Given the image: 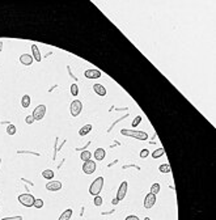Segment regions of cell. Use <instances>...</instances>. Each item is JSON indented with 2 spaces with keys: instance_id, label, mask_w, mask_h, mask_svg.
Segmentation results:
<instances>
[{
  "instance_id": "obj_31",
  "label": "cell",
  "mask_w": 216,
  "mask_h": 220,
  "mask_svg": "<svg viewBox=\"0 0 216 220\" xmlns=\"http://www.w3.org/2000/svg\"><path fill=\"white\" fill-rule=\"evenodd\" d=\"M125 220H139V218L135 216V215H130V216H127Z\"/></svg>"
},
{
  "instance_id": "obj_18",
  "label": "cell",
  "mask_w": 216,
  "mask_h": 220,
  "mask_svg": "<svg viewBox=\"0 0 216 220\" xmlns=\"http://www.w3.org/2000/svg\"><path fill=\"white\" fill-rule=\"evenodd\" d=\"M71 216H72V210H71V208H68V210H66V211L60 215L59 220H70Z\"/></svg>"
},
{
  "instance_id": "obj_4",
  "label": "cell",
  "mask_w": 216,
  "mask_h": 220,
  "mask_svg": "<svg viewBox=\"0 0 216 220\" xmlns=\"http://www.w3.org/2000/svg\"><path fill=\"white\" fill-rule=\"evenodd\" d=\"M81 110H83V104H81V101L75 100V101H72V102H71L70 111H71V115H72V117H77L79 114L81 113Z\"/></svg>"
},
{
  "instance_id": "obj_32",
  "label": "cell",
  "mask_w": 216,
  "mask_h": 220,
  "mask_svg": "<svg viewBox=\"0 0 216 220\" xmlns=\"http://www.w3.org/2000/svg\"><path fill=\"white\" fill-rule=\"evenodd\" d=\"M118 202H119V200H118L117 198H114V199H113V200H111V203H113V204H114V206H115V204H117Z\"/></svg>"
},
{
  "instance_id": "obj_21",
  "label": "cell",
  "mask_w": 216,
  "mask_h": 220,
  "mask_svg": "<svg viewBox=\"0 0 216 220\" xmlns=\"http://www.w3.org/2000/svg\"><path fill=\"white\" fill-rule=\"evenodd\" d=\"M42 177L43 178H47V179H51V178H54V172H52L51 169L43 170V172H42Z\"/></svg>"
},
{
  "instance_id": "obj_17",
  "label": "cell",
  "mask_w": 216,
  "mask_h": 220,
  "mask_svg": "<svg viewBox=\"0 0 216 220\" xmlns=\"http://www.w3.org/2000/svg\"><path fill=\"white\" fill-rule=\"evenodd\" d=\"M165 153V149L163 148V147H159L156 151H153V153H152V157L153 159H160L161 156H164Z\"/></svg>"
},
{
  "instance_id": "obj_2",
  "label": "cell",
  "mask_w": 216,
  "mask_h": 220,
  "mask_svg": "<svg viewBox=\"0 0 216 220\" xmlns=\"http://www.w3.org/2000/svg\"><path fill=\"white\" fill-rule=\"evenodd\" d=\"M102 187H104V177H98L92 182L91 187H89V193L96 197V195H98L101 193Z\"/></svg>"
},
{
  "instance_id": "obj_7",
  "label": "cell",
  "mask_w": 216,
  "mask_h": 220,
  "mask_svg": "<svg viewBox=\"0 0 216 220\" xmlns=\"http://www.w3.org/2000/svg\"><path fill=\"white\" fill-rule=\"evenodd\" d=\"M155 203H156V195L151 194V193L147 194L145 198H144V207L147 210H149V208H152L155 206Z\"/></svg>"
},
{
  "instance_id": "obj_23",
  "label": "cell",
  "mask_w": 216,
  "mask_h": 220,
  "mask_svg": "<svg viewBox=\"0 0 216 220\" xmlns=\"http://www.w3.org/2000/svg\"><path fill=\"white\" fill-rule=\"evenodd\" d=\"M159 191H160V183H153V185H152V186H151V194L156 195Z\"/></svg>"
},
{
  "instance_id": "obj_14",
  "label": "cell",
  "mask_w": 216,
  "mask_h": 220,
  "mask_svg": "<svg viewBox=\"0 0 216 220\" xmlns=\"http://www.w3.org/2000/svg\"><path fill=\"white\" fill-rule=\"evenodd\" d=\"M105 156H106V152H105V149H104V148H101V147L94 151V159H96L97 161L104 160V159H105Z\"/></svg>"
},
{
  "instance_id": "obj_9",
  "label": "cell",
  "mask_w": 216,
  "mask_h": 220,
  "mask_svg": "<svg viewBox=\"0 0 216 220\" xmlns=\"http://www.w3.org/2000/svg\"><path fill=\"white\" fill-rule=\"evenodd\" d=\"M46 189L48 191H58L62 189V182L60 181H48L46 183Z\"/></svg>"
},
{
  "instance_id": "obj_25",
  "label": "cell",
  "mask_w": 216,
  "mask_h": 220,
  "mask_svg": "<svg viewBox=\"0 0 216 220\" xmlns=\"http://www.w3.org/2000/svg\"><path fill=\"white\" fill-rule=\"evenodd\" d=\"M71 95H72V96H77V95H79L77 84H72V85H71Z\"/></svg>"
},
{
  "instance_id": "obj_33",
  "label": "cell",
  "mask_w": 216,
  "mask_h": 220,
  "mask_svg": "<svg viewBox=\"0 0 216 220\" xmlns=\"http://www.w3.org/2000/svg\"><path fill=\"white\" fill-rule=\"evenodd\" d=\"M144 220H151V219H149V218H145V219H144Z\"/></svg>"
},
{
  "instance_id": "obj_8",
  "label": "cell",
  "mask_w": 216,
  "mask_h": 220,
  "mask_svg": "<svg viewBox=\"0 0 216 220\" xmlns=\"http://www.w3.org/2000/svg\"><path fill=\"white\" fill-rule=\"evenodd\" d=\"M127 187H129V185L125 181V182L121 183L119 189H118V193H117V199L121 200V199H125L126 198V194H127Z\"/></svg>"
},
{
  "instance_id": "obj_22",
  "label": "cell",
  "mask_w": 216,
  "mask_h": 220,
  "mask_svg": "<svg viewBox=\"0 0 216 220\" xmlns=\"http://www.w3.org/2000/svg\"><path fill=\"white\" fill-rule=\"evenodd\" d=\"M7 134L11 135V136L16 134V126H14V125H8L7 126Z\"/></svg>"
},
{
  "instance_id": "obj_15",
  "label": "cell",
  "mask_w": 216,
  "mask_h": 220,
  "mask_svg": "<svg viewBox=\"0 0 216 220\" xmlns=\"http://www.w3.org/2000/svg\"><path fill=\"white\" fill-rule=\"evenodd\" d=\"M91 130H92V125H85V126H83L81 129L79 130V135H80V136H85L87 134L91 133Z\"/></svg>"
},
{
  "instance_id": "obj_29",
  "label": "cell",
  "mask_w": 216,
  "mask_h": 220,
  "mask_svg": "<svg viewBox=\"0 0 216 220\" xmlns=\"http://www.w3.org/2000/svg\"><path fill=\"white\" fill-rule=\"evenodd\" d=\"M25 122H26L28 125H32L33 122H34V118H33V115H32V114H30V115H28L26 118H25Z\"/></svg>"
},
{
  "instance_id": "obj_30",
  "label": "cell",
  "mask_w": 216,
  "mask_h": 220,
  "mask_svg": "<svg viewBox=\"0 0 216 220\" xmlns=\"http://www.w3.org/2000/svg\"><path fill=\"white\" fill-rule=\"evenodd\" d=\"M2 220H22L21 216H12V218H4Z\"/></svg>"
},
{
  "instance_id": "obj_19",
  "label": "cell",
  "mask_w": 216,
  "mask_h": 220,
  "mask_svg": "<svg viewBox=\"0 0 216 220\" xmlns=\"http://www.w3.org/2000/svg\"><path fill=\"white\" fill-rule=\"evenodd\" d=\"M80 159L84 161H89V160H92V153L89 152V151H83L81 152V155H80Z\"/></svg>"
},
{
  "instance_id": "obj_26",
  "label": "cell",
  "mask_w": 216,
  "mask_h": 220,
  "mask_svg": "<svg viewBox=\"0 0 216 220\" xmlns=\"http://www.w3.org/2000/svg\"><path fill=\"white\" fill-rule=\"evenodd\" d=\"M93 202H94V206L100 207L101 204H102V198L100 197V195H96V197H94V200H93Z\"/></svg>"
},
{
  "instance_id": "obj_12",
  "label": "cell",
  "mask_w": 216,
  "mask_h": 220,
  "mask_svg": "<svg viewBox=\"0 0 216 220\" xmlns=\"http://www.w3.org/2000/svg\"><path fill=\"white\" fill-rule=\"evenodd\" d=\"M93 91H94L96 95H98V96H102V97L106 96V89L102 84H94L93 85Z\"/></svg>"
},
{
  "instance_id": "obj_10",
  "label": "cell",
  "mask_w": 216,
  "mask_h": 220,
  "mask_svg": "<svg viewBox=\"0 0 216 220\" xmlns=\"http://www.w3.org/2000/svg\"><path fill=\"white\" fill-rule=\"evenodd\" d=\"M84 76L87 77V79H98V77H101V71H98V70H87L84 72Z\"/></svg>"
},
{
  "instance_id": "obj_20",
  "label": "cell",
  "mask_w": 216,
  "mask_h": 220,
  "mask_svg": "<svg viewBox=\"0 0 216 220\" xmlns=\"http://www.w3.org/2000/svg\"><path fill=\"white\" fill-rule=\"evenodd\" d=\"M159 170H160L161 173H170L172 172V168H170L169 164H161L160 167H159Z\"/></svg>"
},
{
  "instance_id": "obj_5",
  "label": "cell",
  "mask_w": 216,
  "mask_h": 220,
  "mask_svg": "<svg viewBox=\"0 0 216 220\" xmlns=\"http://www.w3.org/2000/svg\"><path fill=\"white\" fill-rule=\"evenodd\" d=\"M46 114V106L45 105H38L33 111V118L34 121H41Z\"/></svg>"
},
{
  "instance_id": "obj_6",
  "label": "cell",
  "mask_w": 216,
  "mask_h": 220,
  "mask_svg": "<svg viewBox=\"0 0 216 220\" xmlns=\"http://www.w3.org/2000/svg\"><path fill=\"white\" fill-rule=\"evenodd\" d=\"M96 163L93 160H89V161H85L84 164H83V172H84L85 174H92V173H94V170H96Z\"/></svg>"
},
{
  "instance_id": "obj_1",
  "label": "cell",
  "mask_w": 216,
  "mask_h": 220,
  "mask_svg": "<svg viewBox=\"0 0 216 220\" xmlns=\"http://www.w3.org/2000/svg\"><path fill=\"white\" fill-rule=\"evenodd\" d=\"M121 134L125 136H131V138H135L137 140H147L148 139V134L144 133V131H135V130H121Z\"/></svg>"
},
{
  "instance_id": "obj_11",
  "label": "cell",
  "mask_w": 216,
  "mask_h": 220,
  "mask_svg": "<svg viewBox=\"0 0 216 220\" xmlns=\"http://www.w3.org/2000/svg\"><path fill=\"white\" fill-rule=\"evenodd\" d=\"M33 56L30 55V54H22L21 56H20V63L24 66H30L32 63H33Z\"/></svg>"
},
{
  "instance_id": "obj_3",
  "label": "cell",
  "mask_w": 216,
  "mask_h": 220,
  "mask_svg": "<svg viewBox=\"0 0 216 220\" xmlns=\"http://www.w3.org/2000/svg\"><path fill=\"white\" fill-rule=\"evenodd\" d=\"M34 200H36V198H34L32 194H20L18 195V202L25 207H33Z\"/></svg>"
},
{
  "instance_id": "obj_27",
  "label": "cell",
  "mask_w": 216,
  "mask_h": 220,
  "mask_svg": "<svg viewBox=\"0 0 216 220\" xmlns=\"http://www.w3.org/2000/svg\"><path fill=\"white\" fill-rule=\"evenodd\" d=\"M140 122H141V115H136L135 119L132 121V125H131V126H132V127H136L137 125L140 123Z\"/></svg>"
},
{
  "instance_id": "obj_28",
  "label": "cell",
  "mask_w": 216,
  "mask_h": 220,
  "mask_svg": "<svg viewBox=\"0 0 216 220\" xmlns=\"http://www.w3.org/2000/svg\"><path fill=\"white\" fill-rule=\"evenodd\" d=\"M148 155H149V151L147 149V148H145V149H141V151H140V157H141V159H145V157H148Z\"/></svg>"
},
{
  "instance_id": "obj_16",
  "label": "cell",
  "mask_w": 216,
  "mask_h": 220,
  "mask_svg": "<svg viewBox=\"0 0 216 220\" xmlns=\"http://www.w3.org/2000/svg\"><path fill=\"white\" fill-rule=\"evenodd\" d=\"M30 102H32L30 96H29V95H24V96H22V98H21V106H22V107H29Z\"/></svg>"
},
{
  "instance_id": "obj_24",
  "label": "cell",
  "mask_w": 216,
  "mask_h": 220,
  "mask_svg": "<svg viewBox=\"0 0 216 220\" xmlns=\"http://www.w3.org/2000/svg\"><path fill=\"white\" fill-rule=\"evenodd\" d=\"M33 207H36V208H42V207H43V200H42V199H36V200H34Z\"/></svg>"
},
{
  "instance_id": "obj_13",
  "label": "cell",
  "mask_w": 216,
  "mask_h": 220,
  "mask_svg": "<svg viewBox=\"0 0 216 220\" xmlns=\"http://www.w3.org/2000/svg\"><path fill=\"white\" fill-rule=\"evenodd\" d=\"M32 52H33V59L37 60V62H41L42 60V55L39 52V48L37 45H32Z\"/></svg>"
}]
</instances>
